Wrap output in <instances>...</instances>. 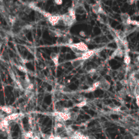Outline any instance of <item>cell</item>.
<instances>
[{
  "instance_id": "25",
  "label": "cell",
  "mask_w": 139,
  "mask_h": 139,
  "mask_svg": "<svg viewBox=\"0 0 139 139\" xmlns=\"http://www.w3.org/2000/svg\"><path fill=\"white\" fill-rule=\"evenodd\" d=\"M130 25L135 26L138 27V26H139V22H138V21H136V20H132Z\"/></svg>"
},
{
  "instance_id": "27",
  "label": "cell",
  "mask_w": 139,
  "mask_h": 139,
  "mask_svg": "<svg viewBox=\"0 0 139 139\" xmlns=\"http://www.w3.org/2000/svg\"><path fill=\"white\" fill-rule=\"evenodd\" d=\"M79 35L82 37H86V33L84 31H81L80 32H79Z\"/></svg>"
},
{
  "instance_id": "19",
  "label": "cell",
  "mask_w": 139,
  "mask_h": 139,
  "mask_svg": "<svg viewBox=\"0 0 139 139\" xmlns=\"http://www.w3.org/2000/svg\"><path fill=\"white\" fill-rule=\"evenodd\" d=\"M16 66L19 71L25 73V74H28V70L24 66L21 65H16Z\"/></svg>"
},
{
  "instance_id": "29",
  "label": "cell",
  "mask_w": 139,
  "mask_h": 139,
  "mask_svg": "<svg viewBox=\"0 0 139 139\" xmlns=\"http://www.w3.org/2000/svg\"><path fill=\"white\" fill-rule=\"evenodd\" d=\"M54 3L57 5H61L62 3V1H60V0H57V1H54Z\"/></svg>"
},
{
  "instance_id": "12",
  "label": "cell",
  "mask_w": 139,
  "mask_h": 139,
  "mask_svg": "<svg viewBox=\"0 0 139 139\" xmlns=\"http://www.w3.org/2000/svg\"><path fill=\"white\" fill-rule=\"evenodd\" d=\"M22 115L23 114L22 113H13L11 114L8 115L7 116L5 117V118L8 121H14L15 120L18 119L19 117H21Z\"/></svg>"
},
{
  "instance_id": "11",
  "label": "cell",
  "mask_w": 139,
  "mask_h": 139,
  "mask_svg": "<svg viewBox=\"0 0 139 139\" xmlns=\"http://www.w3.org/2000/svg\"><path fill=\"white\" fill-rule=\"evenodd\" d=\"M96 50H89L88 51L83 53L82 55V57L79 58L85 61L86 60L89 59L90 57H91L95 53H96Z\"/></svg>"
},
{
  "instance_id": "23",
  "label": "cell",
  "mask_w": 139,
  "mask_h": 139,
  "mask_svg": "<svg viewBox=\"0 0 139 139\" xmlns=\"http://www.w3.org/2000/svg\"><path fill=\"white\" fill-rule=\"evenodd\" d=\"M9 22L12 24L14 25L15 24L16 22V18L15 17H14L12 16H10L9 18Z\"/></svg>"
},
{
  "instance_id": "10",
  "label": "cell",
  "mask_w": 139,
  "mask_h": 139,
  "mask_svg": "<svg viewBox=\"0 0 139 139\" xmlns=\"http://www.w3.org/2000/svg\"><path fill=\"white\" fill-rule=\"evenodd\" d=\"M50 58L51 60L53 62L55 67H57L59 66V54L55 52H52L50 54Z\"/></svg>"
},
{
  "instance_id": "2",
  "label": "cell",
  "mask_w": 139,
  "mask_h": 139,
  "mask_svg": "<svg viewBox=\"0 0 139 139\" xmlns=\"http://www.w3.org/2000/svg\"><path fill=\"white\" fill-rule=\"evenodd\" d=\"M113 32L115 35V36L117 38H119L125 45V46L128 47V43L127 40V37L126 35H125L124 33L121 30H113Z\"/></svg>"
},
{
  "instance_id": "5",
  "label": "cell",
  "mask_w": 139,
  "mask_h": 139,
  "mask_svg": "<svg viewBox=\"0 0 139 139\" xmlns=\"http://www.w3.org/2000/svg\"><path fill=\"white\" fill-rule=\"evenodd\" d=\"M111 84L110 82L105 78H102L99 80V88L104 91H108L110 88Z\"/></svg>"
},
{
  "instance_id": "9",
  "label": "cell",
  "mask_w": 139,
  "mask_h": 139,
  "mask_svg": "<svg viewBox=\"0 0 139 139\" xmlns=\"http://www.w3.org/2000/svg\"><path fill=\"white\" fill-rule=\"evenodd\" d=\"M60 18V15H51L50 16L48 19V21H49V22L51 24L52 26H55L56 25H58V22Z\"/></svg>"
},
{
  "instance_id": "20",
  "label": "cell",
  "mask_w": 139,
  "mask_h": 139,
  "mask_svg": "<svg viewBox=\"0 0 139 139\" xmlns=\"http://www.w3.org/2000/svg\"><path fill=\"white\" fill-rule=\"evenodd\" d=\"M33 133L32 131H29L26 133L24 135V138L25 139H32V137H33Z\"/></svg>"
},
{
  "instance_id": "4",
  "label": "cell",
  "mask_w": 139,
  "mask_h": 139,
  "mask_svg": "<svg viewBox=\"0 0 139 139\" xmlns=\"http://www.w3.org/2000/svg\"><path fill=\"white\" fill-rule=\"evenodd\" d=\"M68 46H72V47L76 48V49H77L78 50H79V51H80L83 53H84V52H85L89 50L88 45L85 43H83V42L77 43H75V44L73 43V44H72L71 45H69Z\"/></svg>"
},
{
  "instance_id": "17",
  "label": "cell",
  "mask_w": 139,
  "mask_h": 139,
  "mask_svg": "<svg viewBox=\"0 0 139 139\" xmlns=\"http://www.w3.org/2000/svg\"><path fill=\"white\" fill-rule=\"evenodd\" d=\"M69 115V120L70 121H76L77 119L78 115L77 113L74 112H70L68 113Z\"/></svg>"
},
{
  "instance_id": "21",
  "label": "cell",
  "mask_w": 139,
  "mask_h": 139,
  "mask_svg": "<svg viewBox=\"0 0 139 139\" xmlns=\"http://www.w3.org/2000/svg\"><path fill=\"white\" fill-rule=\"evenodd\" d=\"M87 104V102L86 100H84V101H82L80 102L75 104V107H77L78 108H82V107H84V106H85Z\"/></svg>"
},
{
  "instance_id": "7",
  "label": "cell",
  "mask_w": 139,
  "mask_h": 139,
  "mask_svg": "<svg viewBox=\"0 0 139 139\" xmlns=\"http://www.w3.org/2000/svg\"><path fill=\"white\" fill-rule=\"evenodd\" d=\"M85 60L81 59L80 58H77L74 59L70 60V62L72 66L74 68H77L84 64Z\"/></svg>"
},
{
  "instance_id": "1",
  "label": "cell",
  "mask_w": 139,
  "mask_h": 139,
  "mask_svg": "<svg viewBox=\"0 0 139 139\" xmlns=\"http://www.w3.org/2000/svg\"><path fill=\"white\" fill-rule=\"evenodd\" d=\"M76 21V11L72 8L70 7L68 9V12L65 14L60 15V18L58 25L62 26H72Z\"/></svg>"
},
{
  "instance_id": "13",
  "label": "cell",
  "mask_w": 139,
  "mask_h": 139,
  "mask_svg": "<svg viewBox=\"0 0 139 139\" xmlns=\"http://www.w3.org/2000/svg\"><path fill=\"white\" fill-rule=\"evenodd\" d=\"M125 52L126 51L120 49V48H117V49L113 52L112 57H119V58H122L124 56Z\"/></svg>"
},
{
  "instance_id": "6",
  "label": "cell",
  "mask_w": 139,
  "mask_h": 139,
  "mask_svg": "<svg viewBox=\"0 0 139 139\" xmlns=\"http://www.w3.org/2000/svg\"><path fill=\"white\" fill-rule=\"evenodd\" d=\"M121 19L124 26L125 25H130L131 24L132 20L130 18V15L127 13H122L121 14Z\"/></svg>"
},
{
  "instance_id": "28",
  "label": "cell",
  "mask_w": 139,
  "mask_h": 139,
  "mask_svg": "<svg viewBox=\"0 0 139 139\" xmlns=\"http://www.w3.org/2000/svg\"><path fill=\"white\" fill-rule=\"evenodd\" d=\"M54 139H67V137H61L60 135H56L55 136Z\"/></svg>"
},
{
  "instance_id": "16",
  "label": "cell",
  "mask_w": 139,
  "mask_h": 139,
  "mask_svg": "<svg viewBox=\"0 0 139 139\" xmlns=\"http://www.w3.org/2000/svg\"><path fill=\"white\" fill-rule=\"evenodd\" d=\"M124 64H126L127 66L129 65L130 61H131V59L130 57H129L128 52H125L124 55Z\"/></svg>"
},
{
  "instance_id": "31",
  "label": "cell",
  "mask_w": 139,
  "mask_h": 139,
  "mask_svg": "<svg viewBox=\"0 0 139 139\" xmlns=\"http://www.w3.org/2000/svg\"><path fill=\"white\" fill-rule=\"evenodd\" d=\"M89 139H96L94 136H89Z\"/></svg>"
},
{
  "instance_id": "3",
  "label": "cell",
  "mask_w": 139,
  "mask_h": 139,
  "mask_svg": "<svg viewBox=\"0 0 139 139\" xmlns=\"http://www.w3.org/2000/svg\"><path fill=\"white\" fill-rule=\"evenodd\" d=\"M91 7H92V11L95 14H97V15H99V14L107 15L106 12L103 10L100 2H97L96 3L92 5Z\"/></svg>"
},
{
  "instance_id": "32",
  "label": "cell",
  "mask_w": 139,
  "mask_h": 139,
  "mask_svg": "<svg viewBox=\"0 0 139 139\" xmlns=\"http://www.w3.org/2000/svg\"><path fill=\"white\" fill-rule=\"evenodd\" d=\"M2 45V43L1 42V41H0V52H1V50Z\"/></svg>"
},
{
  "instance_id": "14",
  "label": "cell",
  "mask_w": 139,
  "mask_h": 139,
  "mask_svg": "<svg viewBox=\"0 0 139 139\" xmlns=\"http://www.w3.org/2000/svg\"><path fill=\"white\" fill-rule=\"evenodd\" d=\"M124 26V33L126 35V37L128 35L131 34L132 33H133L135 30H136V27H131L130 25H125Z\"/></svg>"
},
{
  "instance_id": "22",
  "label": "cell",
  "mask_w": 139,
  "mask_h": 139,
  "mask_svg": "<svg viewBox=\"0 0 139 139\" xmlns=\"http://www.w3.org/2000/svg\"><path fill=\"white\" fill-rule=\"evenodd\" d=\"M25 95L27 98H31L33 96V91H28V90H25Z\"/></svg>"
},
{
  "instance_id": "24",
  "label": "cell",
  "mask_w": 139,
  "mask_h": 139,
  "mask_svg": "<svg viewBox=\"0 0 139 139\" xmlns=\"http://www.w3.org/2000/svg\"><path fill=\"white\" fill-rule=\"evenodd\" d=\"M34 89V85L32 84V83H30V84L27 86L26 89L25 90H28V91H32V90Z\"/></svg>"
},
{
  "instance_id": "26",
  "label": "cell",
  "mask_w": 139,
  "mask_h": 139,
  "mask_svg": "<svg viewBox=\"0 0 139 139\" xmlns=\"http://www.w3.org/2000/svg\"><path fill=\"white\" fill-rule=\"evenodd\" d=\"M35 55H36V56L37 57V58L39 60H40L41 58H42V55H41V54L40 52H36V53Z\"/></svg>"
},
{
  "instance_id": "8",
  "label": "cell",
  "mask_w": 139,
  "mask_h": 139,
  "mask_svg": "<svg viewBox=\"0 0 139 139\" xmlns=\"http://www.w3.org/2000/svg\"><path fill=\"white\" fill-rule=\"evenodd\" d=\"M0 110L8 115L16 113V109L11 106H1Z\"/></svg>"
},
{
  "instance_id": "34",
  "label": "cell",
  "mask_w": 139,
  "mask_h": 139,
  "mask_svg": "<svg viewBox=\"0 0 139 139\" xmlns=\"http://www.w3.org/2000/svg\"><path fill=\"white\" fill-rule=\"evenodd\" d=\"M1 131H0V134H1Z\"/></svg>"
},
{
  "instance_id": "33",
  "label": "cell",
  "mask_w": 139,
  "mask_h": 139,
  "mask_svg": "<svg viewBox=\"0 0 139 139\" xmlns=\"http://www.w3.org/2000/svg\"><path fill=\"white\" fill-rule=\"evenodd\" d=\"M127 2H128V3H129V2H130V3H129V4H131L132 3H133L134 2V1H128Z\"/></svg>"
},
{
  "instance_id": "30",
  "label": "cell",
  "mask_w": 139,
  "mask_h": 139,
  "mask_svg": "<svg viewBox=\"0 0 139 139\" xmlns=\"http://www.w3.org/2000/svg\"><path fill=\"white\" fill-rule=\"evenodd\" d=\"M54 138H55V135L53 133H51L49 136H48L47 139H54Z\"/></svg>"
},
{
  "instance_id": "15",
  "label": "cell",
  "mask_w": 139,
  "mask_h": 139,
  "mask_svg": "<svg viewBox=\"0 0 139 139\" xmlns=\"http://www.w3.org/2000/svg\"><path fill=\"white\" fill-rule=\"evenodd\" d=\"M99 86V81L94 83L91 87H89L87 90H85V92H91L94 91Z\"/></svg>"
},
{
  "instance_id": "18",
  "label": "cell",
  "mask_w": 139,
  "mask_h": 139,
  "mask_svg": "<svg viewBox=\"0 0 139 139\" xmlns=\"http://www.w3.org/2000/svg\"><path fill=\"white\" fill-rule=\"evenodd\" d=\"M108 108L109 109L112 110L114 112H119L120 111H121V107H119V106H117L116 105H114V104H110L108 106Z\"/></svg>"
}]
</instances>
